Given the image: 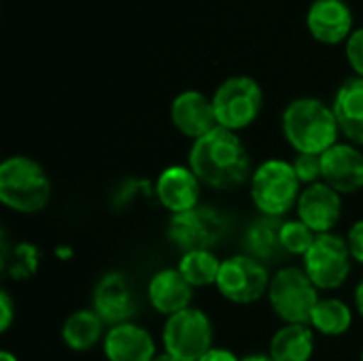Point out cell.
<instances>
[{
  "instance_id": "cell-23",
  "label": "cell",
  "mask_w": 363,
  "mask_h": 361,
  "mask_svg": "<svg viewBox=\"0 0 363 361\" xmlns=\"http://www.w3.org/2000/svg\"><path fill=\"white\" fill-rule=\"evenodd\" d=\"M308 326L315 334L338 338L345 336L353 326V309L340 298H321L311 315Z\"/></svg>"
},
{
  "instance_id": "cell-13",
  "label": "cell",
  "mask_w": 363,
  "mask_h": 361,
  "mask_svg": "<svg viewBox=\"0 0 363 361\" xmlns=\"http://www.w3.org/2000/svg\"><path fill=\"white\" fill-rule=\"evenodd\" d=\"M321 181L340 196L363 189V151L353 143L338 140L321 155Z\"/></svg>"
},
{
  "instance_id": "cell-33",
  "label": "cell",
  "mask_w": 363,
  "mask_h": 361,
  "mask_svg": "<svg viewBox=\"0 0 363 361\" xmlns=\"http://www.w3.org/2000/svg\"><path fill=\"white\" fill-rule=\"evenodd\" d=\"M353 302H355V311L359 313V317L363 319V279L357 283V287L353 291Z\"/></svg>"
},
{
  "instance_id": "cell-36",
  "label": "cell",
  "mask_w": 363,
  "mask_h": 361,
  "mask_svg": "<svg viewBox=\"0 0 363 361\" xmlns=\"http://www.w3.org/2000/svg\"><path fill=\"white\" fill-rule=\"evenodd\" d=\"M0 361H19V360H17V355H15V353H11V351L2 349V351H0Z\"/></svg>"
},
{
  "instance_id": "cell-8",
  "label": "cell",
  "mask_w": 363,
  "mask_h": 361,
  "mask_svg": "<svg viewBox=\"0 0 363 361\" xmlns=\"http://www.w3.org/2000/svg\"><path fill=\"white\" fill-rule=\"evenodd\" d=\"M302 268L319 291L340 289L353 268L347 238L338 234H317L313 247L302 257Z\"/></svg>"
},
{
  "instance_id": "cell-24",
  "label": "cell",
  "mask_w": 363,
  "mask_h": 361,
  "mask_svg": "<svg viewBox=\"0 0 363 361\" xmlns=\"http://www.w3.org/2000/svg\"><path fill=\"white\" fill-rule=\"evenodd\" d=\"M221 262L223 260H219L215 251H187L181 255L177 270L194 289L215 287L221 270Z\"/></svg>"
},
{
  "instance_id": "cell-37",
  "label": "cell",
  "mask_w": 363,
  "mask_h": 361,
  "mask_svg": "<svg viewBox=\"0 0 363 361\" xmlns=\"http://www.w3.org/2000/svg\"><path fill=\"white\" fill-rule=\"evenodd\" d=\"M153 361H179V360H174L172 355H168V353H157V357Z\"/></svg>"
},
{
  "instance_id": "cell-30",
  "label": "cell",
  "mask_w": 363,
  "mask_h": 361,
  "mask_svg": "<svg viewBox=\"0 0 363 361\" xmlns=\"http://www.w3.org/2000/svg\"><path fill=\"white\" fill-rule=\"evenodd\" d=\"M347 245H349V251H351V257L355 264L363 266V219H357L349 232H347Z\"/></svg>"
},
{
  "instance_id": "cell-32",
  "label": "cell",
  "mask_w": 363,
  "mask_h": 361,
  "mask_svg": "<svg viewBox=\"0 0 363 361\" xmlns=\"http://www.w3.org/2000/svg\"><path fill=\"white\" fill-rule=\"evenodd\" d=\"M200 361H240V357L230 351V349H223V347H213L204 357Z\"/></svg>"
},
{
  "instance_id": "cell-22",
  "label": "cell",
  "mask_w": 363,
  "mask_h": 361,
  "mask_svg": "<svg viewBox=\"0 0 363 361\" xmlns=\"http://www.w3.org/2000/svg\"><path fill=\"white\" fill-rule=\"evenodd\" d=\"M281 223H283V219H274V217H266V215H259L257 219H253L249 223V228L245 230V240H242L247 255H251L264 264L277 260L283 253Z\"/></svg>"
},
{
  "instance_id": "cell-26",
  "label": "cell",
  "mask_w": 363,
  "mask_h": 361,
  "mask_svg": "<svg viewBox=\"0 0 363 361\" xmlns=\"http://www.w3.org/2000/svg\"><path fill=\"white\" fill-rule=\"evenodd\" d=\"M315 238H317V234L306 223H302L298 217L283 219V223H281V247H283V253H289V255H296V257H304L308 253V249L313 247Z\"/></svg>"
},
{
  "instance_id": "cell-38",
  "label": "cell",
  "mask_w": 363,
  "mask_h": 361,
  "mask_svg": "<svg viewBox=\"0 0 363 361\" xmlns=\"http://www.w3.org/2000/svg\"><path fill=\"white\" fill-rule=\"evenodd\" d=\"M359 361H363V349H362V355H359Z\"/></svg>"
},
{
  "instance_id": "cell-1",
  "label": "cell",
  "mask_w": 363,
  "mask_h": 361,
  "mask_svg": "<svg viewBox=\"0 0 363 361\" xmlns=\"http://www.w3.org/2000/svg\"><path fill=\"white\" fill-rule=\"evenodd\" d=\"M187 166L202 185L213 189H234L251 181L253 168L249 151L238 132L217 126L202 138L191 143Z\"/></svg>"
},
{
  "instance_id": "cell-12",
  "label": "cell",
  "mask_w": 363,
  "mask_h": 361,
  "mask_svg": "<svg viewBox=\"0 0 363 361\" xmlns=\"http://www.w3.org/2000/svg\"><path fill=\"white\" fill-rule=\"evenodd\" d=\"M296 217L315 234H332L342 219V196L323 181L306 185L298 198Z\"/></svg>"
},
{
  "instance_id": "cell-18",
  "label": "cell",
  "mask_w": 363,
  "mask_h": 361,
  "mask_svg": "<svg viewBox=\"0 0 363 361\" xmlns=\"http://www.w3.org/2000/svg\"><path fill=\"white\" fill-rule=\"evenodd\" d=\"M147 296L151 306L160 315L172 317L191 306L194 287L183 279V274L177 268H162L149 279Z\"/></svg>"
},
{
  "instance_id": "cell-35",
  "label": "cell",
  "mask_w": 363,
  "mask_h": 361,
  "mask_svg": "<svg viewBox=\"0 0 363 361\" xmlns=\"http://www.w3.org/2000/svg\"><path fill=\"white\" fill-rule=\"evenodd\" d=\"M55 255H57L60 260H70V257H72V249H70V247H57V249H55Z\"/></svg>"
},
{
  "instance_id": "cell-31",
  "label": "cell",
  "mask_w": 363,
  "mask_h": 361,
  "mask_svg": "<svg viewBox=\"0 0 363 361\" xmlns=\"http://www.w3.org/2000/svg\"><path fill=\"white\" fill-rule=\"evenodd\" d=\"M13 319H15V304H13V298L6 289L0 291V332L6 334L9 328L13 326Z\"/></svg>"
},
{
  "instance_id": "cell-29",
  "label": "cell",
  "mask_w": 363,
  "mask_h": 361,
  "mask_svg": "<svg viewBox=\"0 0 363 361\" xmlns=\"http://www.w3.org/2000/svg\"><path fill=\"white\" fill-rule=\"evenodd\" d=\"M347 60L353 68L355 77L363 79V28L353 30V34L347 40Z\"/></svg>"
},
{
  "instance_id": "cell-3",
  "label": "cell",
  "mask_w": 363,
  "mask_h": 361,
  "mask_svg": "<svg viewBox=\"0 0 363 361\" xmlns=\"http://www.w3.org/2000/svg\"><path fill=\"white\" fill-rule=\"evenodd\" d=\"M51 179L28 155H9L0 164V202L19 215H36L51 200Z\"/></svg>"
},
{
  "instance_id": "cell-20",
  "label": "cell",
  "mask_w": 363,
  "mask_h": 361,
  "mask_svg": "<svg viewBox=\"0 0 363 361\" xmlns=\"http://www.w3.org/2000/svg\"><path fill=\"white\" fill-rule=\"evenodd\" d=\"M268 355L274 361H311L315 355V330L308 323L281 326L270 338Z\"/></svg>"
},
{
  "instance_id": "cell-7",
  "label": "cell",
  "mask_w": 363,
  "mask_h": 361,
  "mask_svg": "<svg viewBox=\"0 0 363 361\" xmlns=\"http://www.w3.org/2000/svg\"><path fill=\"white\" fill-rule=\"evenodd\" d=\"M211 98H213L217 123L232 132H240L253 126L264 109L262 85L247 74H236L225 79Z\"/></svg>"
},
{
  "instance_id": "cell-5",
  "label": "cell",
  "mask_w": 363,
  "mask_h": 361,
  "mask_svg": "<svg viewBox=\"0 0 363 361\" xmlns=\"http://www.w3.org/2000/svg\"><path fill=\"white\" fill-rule=\"evenodd\" d=\"M268 302L272 313L283 323H308L317 306L319 289L308 279L304 268L285 266L277 270L270 279Z\"/></svg>"
},
{
  "instance_id": "cell-25",
  "label": "cell",
  "mask_w": 363,
  "mask_h": 361,
  "mask_svg": "<svg viewBox=\"0 0 363 361\" xmlns=\"http://www.w3.org/2000/svg\"><path fill=\"white\" fill-rule=\"evenodd\" d=\"M2 272L13 281H28L36 274L40 264V253L32 243H17L9 249L6 238H2Z\"/></svg>"
},
{
  "instance_id": "cell-27",
  "label": "cell",
  "mask_w": 363,
  "mask_h": 361,
  "mask_svg": "<svg viewBox=\"0 0 363 361\" xmlns=\"http://www.w3.org/2000/svg\"><path fill=\"white\" fill-rule=\"evenodd\" d=\"M140 196H155V189L149 181L145 179H125L123 183H119V187L113 194V204L115 206H128L134 200H138Z\"/></svg>"
},
{
  "instance_id": "cell-28",
  "label": "cell",
  "mask_w": 363,
  "mask_h": 361,
  "mask_svg": "<svg viewBox=\"0 0 363 361\" xmlns=\"http://www.w3.org/2000/svg\"><path fill=\"white\" fill-rule=\"evenodd\" d=\"M294 170L300 179V183L313 185L321 181V155H304V153H296L294 157Z\"/></svg>"
},
{
  "instance_id": "cell-11",
  "label": "cell",
  "mask_w": 363,
  "mask_h": 361,
  "mask_svg": "<svg viewBox=\"0 0 363 361\" xmlns=\"http://www.w3.org/2000/svg\"><path fill=\"white\" fill-rule=\"evenodd\" d=\"M153 189H155V200L170 215L187 213L200 206L202 181L196 177V172L189 166H183V164L166 166L157 174Z\"/></svg>"
},
{
  "instance_id": "cell-19",
  "label": "cell",
  "mask_w": 363,
  "mask_h": 361,
  "mask_svg": "<svg viewBox=\"0 0 363 361\" xmlns=\"http://www.w3.org/2000/svg\"><path fill=\"white\" fill-rule=\"evenodd\" d=\"M340 134L347 138V143H353L363 147V79L351 77L347 79L332 102Z\"/></svg>"
},
{
  "instance_id": "cell-17",
  "label": "cell",
  "mask_w": 363,
  "mask_h": 361,
  "mask_svg": "<svg viewBox=\"0 0 363 361\" xmlns=\"http://www.w3.org/2000/svg\"><path fill=\"white\" fill-rule=\"evenodd\" d=\"M306 28L323 45H340L353 34V13L345 0H315L306 13Z\"/></svg>"
},
{
  "instance_id": "cell-2",
  "label": "cell",
  "mask_w": 363,
  "mask_h": 361,
  "mask_svg": "<svg viewBox=\"0 0 363 361\" xmlns=\"http://www.w3.org/2000/svg\"><path fill=\"white\" fill-rule=\"evenodd\" d=\"M281 130L287 145L304 155H323L340 138L332 104L311 96L296 98L285 106Z\"/></svg>"
},
{
  "instance_id": "cell-34",
  "label": "cell",
  "mask_w": 363,
  "mask_h": 361,
  "mask_svg": "<svg viewBox=\"0 0 363 361\" xmlns=\"http://www.w3.org/2000/svg\"><path fill=\"white\" fill-rule=\"evenodd\" d=\"M240 361H274L268 353H251V355H245L240 357Z\"/></svg>"
},
{
  "instance_id": "cell-6",
  "label": "cell",
  "mask_w": 363,
  "mask_h": 361,
  "mask_svg": "<svg viewBox=\"0 0 363 361\" xmlns=\"http://www.w3.org/2000/svg\"><path fill=\"white\" fill-rule=\"evenodd\" d=\"M215 328L211 317L196 306H189L172 317H166L162 328L164 353L179 361H200L215 345Z\"/></svg>"
},
{
  "instance_id": "cell-15",
  "label": "cell",
  "mask_w": 363,
  "mask_h": 361,
  "mask_svg": "<svg viewBox=\"0 0 363 361\" xmlns=\"http://www.w3.org/2000/svg\"><path fill=\"white\" fill-rule=\"evenodd\" d=\"M102 353L106 361H153L157 357V345L145 326L128 321L106 328Z\"/></svg>"
},
{
  "instance_id": "cell-9",
  "label": "cell",
  "mask_w": 363,
  "mask_h": 361,
  "mask_svg": "<svg viewBox=\"0 0 363 361\" xmlns=\"http://www.w3.org/2000/svg\"><path fill=\"white\" fill-rule=\"evenodd\" d=\"M270 279L272 277L264 262H259L247 253H238V255H230L221 262V270H219L215 289L228 302L247 306V304H253V302L262 300L264 296H268Z\"/></svg>"
},
{
  "instance_id": "cell-21",
  "label": "cell",
  "mask_w": 363,
  "mask_h": 361,
  "mask_svg": "<svg viewBox=\"0 0 363 361\" xmlns=\"http://www.w3.org/2000/svg\"><path fill=\"white\" fill-rule=\"evenodd\" d=\"M106 323L96 315L94 309H79L70 313L62 323V343L77 353L91 351L100 340H104Z\"/></svg>"
},
{
  "instance_id": "cell-10",
  "label": "cell",
  "mask_w": 363,
  "mask_h": 361,
  "mask_svg": "<svg viewBox=\"0 0 363 361\" xmlns=\"http://www.w3.org/2000/svg\"><path fill=\"white\" fill-rule=\"evenodd\" d=\"M228 221L225 217L206 204H200L187 213L170 215L168 221V240L187 251H213L225 236Z\"/></svg>"
},
{
  "instance_id": "cell-16",
  "label": "cell",
  "mask_w": 363,
  "mask_h": 361,
  "mask_svg": "<svg viewBox=\"0 0 363 361\" xmlns=\"http://www.w3.org/2000/svg\"><path fill=\"white\" fill-rule=\"evenodd\" d=\"M170 121L183 136L191 140L202 138L204 134L219 126L213 98L198 89H185L179 96H174L170 104Z\"/></svg>"
},
{
  "instance_id": "cell-4",
  "label": "cell",
  "mask_w": 363,
  "mask_h": 361,
  "mask_svg": "<svg viewBox=\"0 0 363 361\" xmlns=\"http://www.w3.org/2000/svg\"><path fill=\"white\" fill-rule=\"evenodd\" d=\"M302 189L304 185L300 183L294 164L283 157L264 160L259 166H255L249 181L253 206L259 211V215L274 219H283L296 211Z\"/></svg>"
},
{
  "instance_id": "cell-14",
  "label": "cell",
  "mask_w": 363,
  "mask_h": 361,
  "mask_svg": "<svg viewBox=\"0 0 363 361\" xmlns=\"http://www.w3.org/2000/svg\"><path fill=\"white\" fill-rule=\"evenodd\" d=\"M91 309L106 323V328L132 321L136 315V298L128 277L123 272L104 274L94 287Z\"/></svg>"
}]
</instances>
